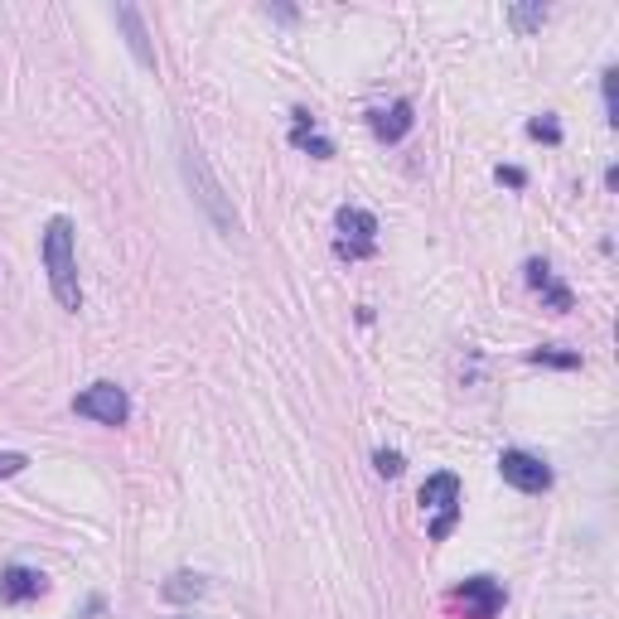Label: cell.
Masks as SVG:
<instances>
[{
    "label": "cell",
    "instance_id": "4fadbf2b",
    "mask_svg": "<svg viewBox=\"0 0 619 619\" xmlns=\"http://www.w3.org/2000/svg\"><path fill=\"white\" fill-rule=\"evenodd\" d=\"M509 25L517 35H533V29L547 25V5H509Z\"/></svg>",
    "mask_w": 619,
    "mask_h": 619
},
{
    "label": "cell",
    "instance_id": "7c38bea8",
    "mask_svg": "<svg viewBox=\"0 0 619 619\" xmlns=\"http://www.w3.org/2000/svg\"><path fill=\"white\" fill-rule=\"evenodd\" d=\"M117 25H127V44H131V53H136L145 69H155V49H151V39H145L141 10H136V5H117Z\"/></svg>",
    "mask_w": 619,
    "mask_h": 619
},
{
    "label": "cell",
    "instance_id": "ba28073f",
    "mask_svg": "<svg viewBox=\"0 0 619 619\" xmlns=\"http://www.w3.org/2000/svg\"><path fill=\"white\" fill-rule=\"evenodd\" d=\"M44 571H35V567H5L0 571V600L5 605H25V600H39L44 595Z\"/></svg>",
    "mask_w": 619,
    "mask_h": 619
},
{
    "label": "cell",
    "instance_id": "30bf717a",
    "mask_svg": "<svg viewBox=\"0 0 619 619\" xmlns=\"http://www.w3.org/2000/svg\"><path fill=\"white\" fill-rule=\"evenodd\" d=\"M523 272H527V286H533V290H543V296H547V306H551V310H571V290H567V286H561V281H557V276H551V266L543 262V257H533V262H527V266H523Z\"/></svg>",
    "mask_w": 619,
    "mask_h": 619
},
{
    "label": "cell",
    "instance_id": "e0dca14e",
    "mask_svg": "<svg viewBox=\"0 0 619 619\" xmlns=\"http://www.w3.org/2000/svg\"><path fill=\"white\" fill-rule=\"evenodd\" d=\"M199 591H204V581H199V576H175L170 585H165L170 600H189V595H199Z\"/></svg>",
    "mask_w": 619,
    "mask_h": 619
},
{
    "label": "cell",
    "instance_id": "7a4b0ae2",
    "mask_svg": "<svg viewBox=\"0 0 619 619\" xmlns=\"http://www.w3.org/2000/svg\"><path fill=\"white\" fill-rule=\"evenodd\" d=\"M179 160H184V175H189V189H194V199L204 204V213L213 218V228L223 233V238H233L238 233V213H233V204L223 199V184L213 179V170H209V160L199 155V145H184L179 151Z\"/></svg>",
    "mask_w": 619,
    "mask_h": 619
},
{
    "label": "cell",
    "instance_id": "5bb4252c",
    "mask_svg": "<svg viewBox=\"0 0 619 619\" xmlns=\"http://www.w3.org/2000/svg\"><path fill=\"white\" fill-rule=\"evenodd\" d=\"M533 364H547V368H581V354H567V348H533Z\"/></svg>",
    "mask_w": 619,
    "mask_h": 619
},
{
    "label": "cell",
    "instance_id": "5b68a950",
    "mask_svg": "<svg viewBox=\"0 0 619 619\" xmlns=\"http://www.w3.org/2000/svg\"><path fill=\"white\" fill-rule=\"evenodd\" d=\"M73 412L87 416V421H103V426H127L131 397H127V388H117V382H93V388H83L73 397Z\"/></svg>",
    "mask_w": 619,
    "mask_h": 619
},
{
    "label": "cell",
    "instance_id": "9c48e42d",
    "mask_svg": "<svg viewBox=\"0 0 619 619\" xmlns=\"http://www.w3.org/2000/svg\"><path fill=\"white\" fill-rule=\"evenodd\" d=\"M290 145H296V151L320 155V160H330V155H334V141L320 136V127H314V117H310L306 107L290 111Z\"/></svg>",
    "mask_w": 619,
    "mask_h": 619
},
{
    "label": "cell",
    "instance_id": "2e32d148",
    "mask_svg": "<svg viewBox=\"0 0 619 619\" xmlns=\"http://www.w3.org/2000/svg\"><path fill=\"white\" fill-rule=\"evenodd\" d=\"M373 465H378V475H402V469H407V460H402V450H378L373 455Z\"/></svg>",
    "mask_w": 619,
    "mask_h": 619
},
{
    "label": "cell",
    "instance_id": "9a60e30c",
    "mask_svg": "<svg viewBox=\"0 0 619 619\" xmlns=\"http://www.w3.org/2000/svg\"><path fill=\"white\" fill-rule=\"evenodd\" d=\"M527 136H533V141H547V145H557V141H561V127H557L551 117H533V121H527Z\"/></svg>",
    "mask_w": 619,
    "mask_h": 619
},
{
    "label": "cell",
    "instance_id": "6da1fadb",
    "mask_svg": "<svg viewBox=\"0 0 619 619\" xmlns=\"http://www.w3.org/2000/svg\"><path fill=\"white\" fill-rule=\"evenodd\" d=\"M44 272H49V290L63 310H83V281H78V238L73 223L49 218L44 223Z\"/></svg>",
    "mask_w": 619,
    "mask_h": 619
},
{
    "label": "cell",
    "instance_id": "8992f818",
    "mask_svg": "<svg viewBox=\"0 0 619 619\" xmlns=\"http://www.w3.org/2000/svg\"><path fill=\"white\" fill-rule=\"evenodd\" d=\"M499 475L509 479L513 489H523V493H547L551 489V469L537 455H527V450H503V455H499Z\"/></svg>",
    "mask_w": 619,
    "mask_h": 619
},
{
    "label": "cell",
    "instance_id": "d6986e66",
    "mask_svg": "<svg viewBox=\"0 0 619 619\" xmlns=\"http://www.w3.org/2000/svg\"><path fill=\"white\" fill-rule=\"evenodd\" d=\"M493 175H499V184H513V189H523V184H527V175L517 170V165H499Z\"/></svg>",
    "mask_w": 619,
    "mask_h": 619
},
{
    "label": "cell",
    "instance_id": "ac0fdd59",
    "mask_svg": "<svg viewBox=\"0 0 619 619\" xmlns=\"http://www.w3.org/2000/svg\"><path fill=\"white\" fill-rule=\"evenodd\" d=\"M29 460L20 455V450H0V479H10V475H20V469H25Z\"/></svg>",
    "mask_w": 619,
    "mask_h": 619
},
{
    "label": "cell",
    "instance_id": "52a82bcc",
    "mask_svg": "<svg viewBox=\"0 0 619 619\" xmlns=\"http://www.w3.org/2000/svg\"><path fill=\"white\" fill-rule=\"evenodd\" d=\"M455 600L469 610V619H493V615L503 610V600H509V595H503V585H499V581H489V576H469V581L455 591Z\"/></svg>",
    "mask_w": 619,
    "mask_h": 619
},
{
    "label": "cell",
    "instance_id": "8fae6325",
    "mask_svg": "<svg viewBox=\"0 0 619 619\" xmlns=\"http://www.w3.org/2000/svg\"><path fill=\"white\" fill-rule=\"evenodd\" d=\"M407 131H412V103H407V97H397L392 107L373 111V136H378V141L392 145V141L407 136Z\"/></svg>",
    "mask_w": 619,
    "mask_h": 619
},
{
    "label": "cell",
    "instance_id": "3957f363",
    "mask_svg": "<svg viewBox=\"0 0 619 619\" xmlns=\"http://www.w3.org/2000/svg\"><path fill=\"white\" fill-rule=\"evenodd\" d=\"M421 509L431 513V537L436 543H445L450 533H455V517H460V479L455 475H431L421 484Z\"/></svg>",
    "mask_w": 619,
    "mask_h": 619
},
{
    "label": "cell",
    "instance_id": "277c9868",
    "mask_svg": "<svg viewBox=\"0 0 619 619\" xmlns=\"http://www.w3.org/2000/svg\"><path fill=\"white\" fill-rule=\"evenodd\" d=\"M334 228H340V242H334V252L348 257V262H358V257H373L378 247V218L368 209L358 204H344L334 213Z\"/></svg>",
    "mask_w": 619,
    "mask_h": 619
},
{
    "label": "cell",
    "instance_id": "ffe728a7",
    "mask_svg": "<svg viewBox=\"0 0 619 619\" xmlns=\"http://www.w3.org/2000/svg\"><path fill=\"white\" fill-rule=\"evenodd\" d=\"M615 78H619L615 69H605V83H600V87H605V111H610V121H615Z\"/></svg>",
    "mask_w": 619,
    "mask_h": 619
}]
</instances>
